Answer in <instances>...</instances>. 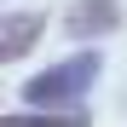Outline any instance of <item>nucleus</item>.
I'll list each match as a JSON object with an SVG mask.
<instances>
[{
	"mask_svg": "<svg viewBox=\"0 0 127 127\" xmlns=\"http://www.w3.org/2000/svg\"><path fill=\"white\" fill-rule=\"evenodd\" d=\"M40 35H46V12H0V64L29 58Z\"/></svg>",
	"mask_w": 127,
	"mask_h": 127,
	"instance_id": "3",
	"label": "nucleus"
},
{
	"mask_svg": "<svg viewBox=\"0 0 127 127\" xmlns=\"http://www.w3.org/2000/svg\"><path fill=\"white\" fill-rule=\"evenodd\" d=\"M121 104H127V98H121Z\"/></svg>",
	"mask_w": 127,
	"mask_h": 127,
	"instance_id": "5",
	"label": "nucleus"
},
{
	"mask_svg": "<svg viewBox=\"0 0 127 127\" xmlns=\"http://www.w3.org/2000/svg\"><path fill=\"white\" fill-rule=\"evenodd\" d=\"M98 75H104V52L98 46H81L69 58L46 64V69H35L23 81V104L29 110H75V104L98 87Z\"/></svg>",
	"mask_w": 127,
	"mask_h": 127,
	"instance_id": "1",
	"label": "nucleus"
},
{
	"mask_svg": "<svg viewBox=\"0 0 127 127\" xmlns=\"http://www.w3.org/2000/svg\"><path fill=\"white\" fill-rule=\"evenodd\" d=\"M0 127H93L87 110H17V116H0Z\"/></svg>",
	"mask_w": 127,
	"mask_h": 127,
	"instance_id": "4",
	"label": "nucleus"
},
{
	"mask_svg": "<svg viewBox=\"0 0 127 127\" xmlns=\"http://www.w3.org/2000/svg\"><path fill=\"white\" fill-rule=\"evenodd\" d=\"M121 0H69V12H64V29L69 40H104L121 29Z\"/></svg>",
	"mask_w": 127,
	"mask_h": 127,
	"instance_id": "2",
	"label": "nucleus"
}]
</instances>
